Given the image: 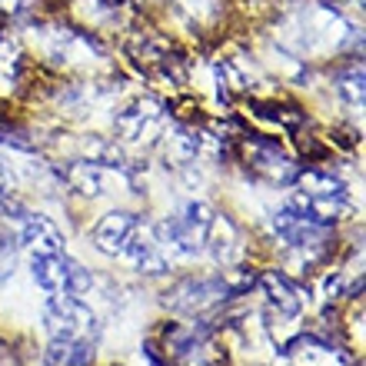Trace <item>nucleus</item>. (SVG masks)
Returning a JSON list of instances; mask_svg holds the SVG:
<instances>
[{
    "instance_id": "obj_12",
    "label": "nucleus",
    "mask_w": 366,
    "mask_h": 366,
    "mask_svg": "<svg viewBox=\"0 0 366 366\" xmlns=\"http://www.w3.org/2000/svg\"><path fill=\"white\" fill-rule=\"evenodd\" d=\"M340 94L347 97L350 104H357V107H363V70L360 67H350L343 77H340Z\"/></svg>"
},
{
    "instance_id": "obj_2",
    "label": "nucleus",
    "mask_w": 366,
    "mask_h": 366,
    "mask_svg": "<svg viewBox=\"0 0 366 366\" xmlns=\"http://www.w3.org/2000/svg\"><path fill=\"white\" fill-rule=\"evenodd\" d=\"M30 273L37 280V287H44L47 293H70V297H80L94 287V277L90 270H84L77 260H70L64 253H54V257H34L30 263Z\"/></svg>"
},
{
    "instance_id": "obj_7",
    "label": "nucleus",
    "mask_w": 366,
    "mask_h": 366,
    "mask_svg": "<svg viewBox=\"0 0 366 366\" xmlns=\"http://www.w3.org/2000/svg\"><path fill=\"white\" fill-rule=\"evenodd\" d=\"M260 280H263V287H267V293H270V303L280 310V313L297 317L300 310H303V300L307 297H300V290L293 287L280 270H267Z\"/></svg>"
},
{
    "instance_id": "obj_16",
    "label": "nucleus",
    "mask_w": 366,
    "mask_h": 366,
    "mask_svg": "<svg viewBox=\"0 0 366 366\" xmlns=\"http://www.w3.org/2000/svg\"><path fill=\"white\" fill-rule=\"evenodd\" d=\"M10 193V177H7V170L0 167V197H7Z\"/></svg>"
},
{
    "instance_id": "obj_13",
    "label": "nucleus",
    "mask_w": 366,
    "mask_h": 366,
    "mask_svg": "<svg viewBox=\"0 0 366 366\" xmlns=\"http://www.w3.org/2000/svg\"><path fill=\"white\" fill-rule=\"evenodd\" d=\"M0 144L14 147V150H34V140H27L24 130H14V127H7V124H0Z\"/></svg>"
},
{
    "instance_id": "obj_3",
    "label": "nucleus",
    "mask_w": 366,
    "mask_h": 366,
    "mask_svg": "<svg viewBox=\"0 0 366 366\" xmlns=\"http://www.w3.org/2000/svg\"><path fill=\"white\" fill-rule=\"evenodd\" d=\"M223 300H233L230 297V283L223 277H190V280H180L170 293H167V307L177 310V313H203V310L217 307Z\"/></svg>"
},
{
    "instance_id": "obj_11",
    "label": "nucleus",
    "mask_w": 366,
    "mask_h": 366,
    "mask_svg": "<svg viewBox=\"0 0 366 366\" xmlns=\"http://www.w3.org/2000/svg\"><path fill=\"white\" fill-rule=\"evenodd\" d=\"M67 180L74 190L80 193H100L104 187H100V170H97V164H74L67 170Z\"/></svg>"
},
{
    "instance_id": "obj_17",
    "label": "nucleus",
    "mask_w": 366,
    "mask_h": 366,
    "mask_svg": "<svg viewBox=\"0 0 366 366\" xmlns=\"http://www.w3.org/2000/svg\"><path fill=\"white\" fill-rule=\"evenodd\" d=\"M347 4H353V0H347Z\"/></svg>"
},
{
    "instance_id": "obj_6",
    "label": "nucleus",
    "mask_w": 366,
    "mask_h": 366,
    "mask_svg": "<svg viewBox=\"0 0 366 366\" xmlns=\"http://www.w3.org/2000/svg\"><path fill=\"white\" fill-rule=\"evenodd\" d=\"M207 233L210 230H203V227L183 220V217H167V220L157 223V237H160V243H167L170 250L183 253V257H197V253H203V247H207Z\"/></svg>"
},
{
    "instance_id": "obj_14",
    "label": "nucleus",
    "mask_w": 366,
    "mask_h": 366,
    "mask_svg": "<svg viewBox=\"0 0 366 366\" xmlns=\"http://www.w3.org/2000/svg\"><path fill=\"white\" fill-rule=\"evenodd\" d=\"M14 273V253H0V283Z\"/></svg>"
},
{
    "instance_id": "obj_4",
    "label": "nucleus",
    "mask_w": 366,
    "mask_h": 366,
    "mask_svg": "<svg viewBox=\"0 0 366 366\" xmlns=\"http://www.w3.org/2000/svg\"><path fill=\"white\" fill-rule=\"evenodd\" d=\"M137 230H140V223H137L134 213L114 210L94 227V247L100 253H107V257H117V253H124L127 243L134 240Z\"/></svg>"
},
{
    "instance_id": "obj_8",
    "label": "nucleus",
    "mask_w": 366,
    "mask_h": 366,
    "mask_svg": "<svg viewBox=\"0 0 366 366\" xmlns=\"http://www.w3.org/2000/svg\"><path fill=\"white\" fill-rule=\"evenodd\" d=\"M124 257L130 263H134L137 273H147V277H160V273H167V260L164 253L157 250V243L150 240H140V230L134 233V240L124 247Z\"/></svg>"
},
{
    "instance_id": "obj_5",
    "label": "nucleus",
    "mask_w": 366,
    "mask_h": 366,
    "mask_svg": "<svg viewBox=\"0 0 366 366\" xmlns=\"http://www.w3.org/2000/svg\"><path fill=\"white\" fill-rule=\"evenodd\" d=\"M20 243L34 250V257H54L64 253V233L50 217L44 213H27V220L20 223Z\"/></svg>"
},
{
    "instance_id": "obj_15",
    "label": "nucleus",
    "mask_w": 366,
    "mask_h": 366,
    "mask_svg": "<svg viewBox=\"0 0 366 366\" xmlns=\"http://www.w3.org/2000/svg\"><path fill=\"white\" fill-rule=\"evenodd\" d=\"M144 360H147V366H167L164 360L157 357V350L150 347V343H144Z\"/></svg>"
},
{
    "instance_id": "obj_1",
    "label": "nucleus",
    "mask_w": 366,
    "mask_h": 366,
    "mask_svg": "<svg viewBox=\"0 0 366 366\" xmlns=\"http://www.w3.org/2000/svg\"><path fill=\"white\" fill-rule=\"evenodd\" d=\"M44 320H47V330L54 337H64V340H97L100 327H97V317L94 310L84 307L77 297L70 293H57V297L47 300L44 307Z\"/></svg>"
},
{
    "instance_id": "obj_10",
    "label": "nucleus",
    "mask_w": 366,
    "mask_h": 366,
    "mask_svg": "<svg viewBox=\"0 0 366 366\" xmlns=\"http://www.w3.org/2000/svg\"><path fill=\"white\" fill-rule=\"evenodd\" d=\"M300 187H303V193L307 197H313V200H327V203H347V187L337 180V177L330 174H320V170H310V174L300 177Z\"/></svg>"
},
{
    "instance_id": "obj_9",
    "label": "nucleus",
    "mask_w": 366,
    "mask_h": 366,
    "mask_svg": "<svg viewBox=\"0 0 366 366\" xmlns=\"http://www.w3.org/2000/svg\"><path fill=\"white\" fill-rule=\"evenodd\" d=\"M50 366H87L94 360V340H64L54 337L47 350Z\"/></svg>"
}]
</instances>
